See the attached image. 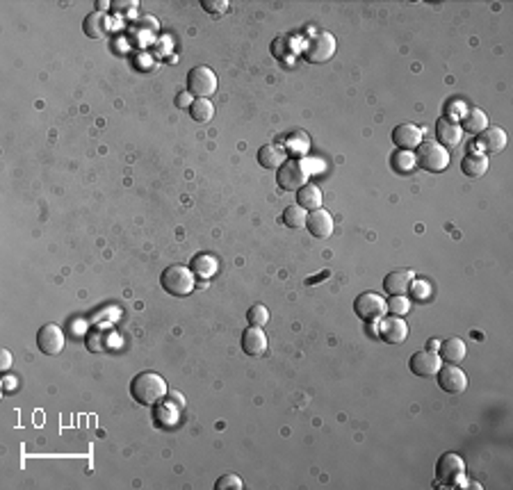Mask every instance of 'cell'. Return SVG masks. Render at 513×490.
Returning <instances> with one entry per match:
<instances>
[{"mask_svg":"<svg viewBox=\"0 0 513 490\" xmlns=\"http://www.w3.org/2000/svg\"><path fill=\"white\" fill-rule=\"evenodd\" d=\"M169 393L167 388V381L160 377L158 372H140L135 374L133 381H130V395L133 399L142 406H156L160 404Z\"/></svg>","mask_w":513,"mask_h":490,"instance_id":"cell-1","label":"cell"},{"mask_svg":"<svg viewBox=\"0 0 513 490\" xmlns=\"http://www.w3.org/2000/svg\"><path fill=\"white\" fill-rule=\"evenodd\" d=\"M160 285L171 296H187L196 288L194 272L185 265H169L162 272V276H160Z\"/></svg>","mask_w":513,"mask_h":490,"instance_id":"cell-2","label":"cell"},{"mask_svg":"<svg viewBox=\"0 0 513 490\" xmlns=\"http://www.w3.org/2000/svg\"><path fill=\"white\" fill-rule=\"evenodd\" d=\"M416 160H418V167H422L429 173H440L449 167L447 149L440 147V144L433 140H422V144L418 147Z\"/></svg>","mask_w":513,"mask_h":490,"instance_id":"cell-3","label":"cell"},{"mask_svg":"<svg viewBox=\"0 0 513 490\" xmlns=\"http://www.w3.org/2000/svg\"><path fill=\"white\" fill-rule=\"evenodd\" d=\"M279 187L286 192H299L304 185H308V169L301 160H286L283 167L277 171Z\"/></svg>","mask_w":513,"mask_h":490,"instance_id":"cell-4","label":"cell"},{"mask_svg":"<svg viewBox=\"0 0 513 490\" xmlns=\"http://www.w3.org/2000/svg\"><path fill=\"white\" fill-rule=\"evenodd\" d=\"M463 474H465V461L458 454H454V451L442 454L438 458V463H436V479H438V484L442 486L461 484Z\"/></svg>","mask_w":513,"mask_h":490,"instance_id":"cell-5","label":"cell"},{"mask_svg":"<svg viewBox=\"0 0 513 490\" xmlns=\"http://www.w3.org/2000/svg\"><path fill=\"white\" fill-rule=\"evenodd\" d=\"M386 310H388L386 299L377 292H363L354 301V312L358 315V319L367 321V324H374L381 317H386Z\"/></svg>","mask_w":513,"mask_h":490,"instance_id":"cell-6","label":"cell"},{"mask_svg":"<svg viewBox=\"0 0 513 490\" xmlns=\"http://www.w3.org/2000/svg\"><path fill=\"white\" fill-rule=\"evenodd\" d=\"M187 91L196 98H210L217 91V75L208 66H194L187 73Z\"/></svg>","mask_w":513,"mask_h":490,"instance_id":"cell-7","label":"cell"},{"mask_svg":"<svg viewBox=\"0 0 513 490\" xmlns=\"http://www.w3.org/2000/svg\"><path fill=\"white\" fill-rule=\"evenodd\" d=\"M335 48H338L335 37L331 32H319L308 41V46H306L304 57L313 64H324L335 55Z\"/></svg>","mask_w":513,"mask_h":490,"instance_id":"cell-8","label":"cell"},{"mask_svg":"<svg viewBox=\"0 0 513 490\" xmlns=\"http://www.w3.org/2000/svg\"><path fill=\"white\" fill-rule=\"evenodd\" d=\"M64 344H66V335L57 324H44L39 331H37V347H39V351L46 356L62 354Z\"/></svg>","mask_w":513,"mask_h":490,"instance_id":"cell-9","label":"cell"},{"mask_svg":"<svg viewBox=\"0 0 513 490\" xmlns=\"http://www.w3.org/2000/svg\"><path fill=\"white\" fill-rule=\"evenodd\" d=\"M436 377H438L440 390H445L449 395H461L468 390V377H465V372L458 365H451V363L440 365Z\"/></svg>","mask_w":513,"mask_h":490,"instance_id":"cell-10","label":"cell"},{"mask_svg":"<svg viewBox=\"0 0 513 490\" xmlns=\"http://www.w3.org/2000/svg\"><path fill=\"white\" fill-rule=\"evenodd\" d=\"M507 142H509V137L500 126H488L484 133H479V140L472 144V151L495 156V153H502L507 149Z\"/></svg>","mask_w":513,"mask_h":490,"instance_id":"cell-11","label":"cell"},{"mask_svg":"<svg viewBox=\"0 0 513 490\" xmlns=\"http://www.w3.org/2000/svg\"><path fill=\"white\" fill-rule=\"evenodd\" d=\"M377 335L388 344H402L409 338V324L407 319H402L400 315H390V317H381L379 319V328Z\"/></svg>","mask_w":513,"mask_h":490,"instance_id":"cell-12","label":"cell"},{"mask_svg":"<svg viewBox=\"0 0 513 490\" xmlns=\"http://www.w3.org/2000/svg\"><path fill=\"white\" fill-rule=\"evenodd\" d=\"M440 356L438 351H431V349H425V351H418V354L411 356V372L416 374V377H422V379H429V377H436L440 370Z\"/></svg>","mask_w":513,"mask_h":490,"instance_id":"cell-13","label":"cell"},{"mask_svg":"<svg viewBox=\"0 0 513 490\" xmlns=\"http://www.w3.org/2000/svg\"><path fill=\"white\" fill-rule=\"evenodd\" d=\"M267 335L263 331V326H249L247 331L242 333V351L251 358H260L267 354Z\"/></svg>","mask_w":513,"mask_h":490,"instance_id":"cell-14","label":"cell"},{"mask_svg":"<svg viewBox=\"0 0 513 490\" xmlns=\"http://www.w3.org/2000/svg\"><path fill=\"white\" fill-rule=\"evenodd\" d=\"M422 130H420L416 124H400V126H395V130H393V142H395V147L397 149H402V151H413V149H418L420 144H422Z\"/></svg>","mask_w":513,"mask_h":490,"instance_id":"cell-15","label":"cell"},{"mask_svg":"<svg viewBox=\"0 0 513 490\" xmlns=\"http://www.w3.org/2000/svg\"><path fill=\"white\" fill-rule=\"evenodd\" d=\"M413 281H416V272H411V270H395V272L386 274L384 288H386V292L390 296H402V294H409Z\"/></svg>","mask_w":513,"mask_h":490,"instance_id":"cell-16","label":"cell"},{"mask_svg":"<svg viewBox=\"0 0 513 490\" xmlns=\"http://www.w3.org/2000/svg\"><path fill=\"white\" fill-rule=\"evenodd\" d=\"M436 135H438V144L445 149H451V147H458V144L463 142V128L456 124V121H451L447 117L438 119V124H436Z\"/></svg>","mask_w":513,"mask_h":490,"instance_id":"cell-17","label":"cell"},{"mask_svg":"<svg viewBox=\"0 0 513 490\" xmlns=\"http://www.w3.org/2000/svg\"><path fill=\"white\" fill-rule=\"evenodd\" d=\"M306 228L313 237H319V240H326L333 233V217L328 210H313L306 219Z\"/></svg>","mask_w":513,"mask_h":490,"instance_id":"cell-18","label":"cell"},{"mask_svg":"<svg viewBox=\"0 0 513 490\" xmlns=\"http://www.w3.org/2000/svg\"><path fill=\"white\" fill-rule=\"evenodd\" d=\"M465 354H468V347H465V342L461 338H447V340H442L440 347H438L440 361L451 363V365L461 363L465 358Z\"/></svg>","mask_w":513,"mask_h":490,"instance_id":"cell-19","label":"cell"},{"mask_svg":"<svg viewBox=\"0 0 513 490\" xmlns=\"http://www.w3.org/2000/svg\"><path fill=\"white\" fill-rule=\"evenodd\" d=\"M286 160H288L286 151L277 147V144H265V147L258 149V162L263 169H277L279 171Z\"/></svg>","mask_w":513,"mask_h":490,"instance_id":"cell-20","label":"cell"},{"mask_svg":"<svg viewBox=\"0 0 513 490\" xmlns=\"http://www.w3.org/2000/svg\"><path fill=\"white\" fill-rule=\"evenodd\" d=\"M463 133H470V135H479L484 133L488 128V117L484 110H479V107H470V110H465V114L461 117V124Z\"/></svg>","mask_w":513,"mask_h":490,"instance_id":"cell-21","label":"cell"},{"mask_svg":"<svg viewBox=\"0 0 513 490\" xmlns=\"http://www.w3.org/2000/svg\"><path fill=\"white\" fill-rule=\"evenodd\" d=\"M488 156L484 153H468L463 160H461V171L468 176V178H481L486 171H488Z\"/></svg>","mask_w":513,"mask_h":490,"instance_id":"cell-22","label":"cell"},{"mask_svg":"<svg viewBox=\"0 0 513 490\" xmlns=\"http://www.w3.org/2000/svg\"><path fill=\"white\" fill-rule=\"evenodd\" d=\"M390 167H393L395 173L400 176H411L413 171L418 169V160H416V153L413 151H402L397 149L393 153V158H390Z\"/></svg>","mask_w":513,"mask_h":490,"instance_id":"cell-23","label":"cell"},{"mask_svg":"<svg viewBox=\"0 0 513 490\" xmlns=\"http://www.w3.org/2000/svg\"><path fill=\"white\" fill-rule=\"evenodd\" d=\"M297 205H301L304 210H319L321 208V192L319 187H315L313 182L304 185L299 192H297Z\"/></svg>","mask_w":513,"mask_h":490,"instance_id":"cell-24","label":"cell"},{"mask_svg":"<svg viewBox=\"0 0 513 490\" xmlns=\"http://www.w3.org/2000/svg\"><path fill=\"white\" fill-rule=\"evenodd\" d=\"M82 28H85V35L89 39H101L107 30L105 12H89L85 17V23H82Z\"/></svg>","mask_w":513,"mask_h":490,"instance_id":"cell-25","label":"cell"},{"mask_svg":"<svg viewBox=\"0 0 513 490\" xmlns=\"http://www.w3.org/2000/svg\"><path fill=\"white\" fill-rule=\"evenodd\" d=\"M189 117H192L196 124H208L214 119V105L208 98H194V103L189 105Z\"/></svg>","mask_w":513,"mask_h":490,"instance_id":"cell-26","label":"cell"},{"mask_svg":"<svg viewBox=\"0 0 513 490\" xmlns=\"http://www.w3.org/2000/svg\"><path fill=\"white\" fill-rule=\"evenodd\" d=\"M306 219H308V210H304L301 205H288L283 210V224L288 228H306Z\"/></svg>","mask_w":513,"mask_h":490,"instance_id":"cell-27","label":"cell"},{"mask_svg":"<svg viewBox=\"0 0 513 490\" xmlns=\"http://www.w3.org/2000/svg\"><path fill=\"white\" fill-rule=\"evenodd\" d=\"M192 272L201 279H210L214 272H217V260L208 254H198L192 260Z\"/></svg>","mask_w":513,"mask_h":490,"instance_id":"cell-28","label":"cell"},{"mask_svg":"<svg viewBox=\"0 0 513 490\" xmlns=\"http://www.w3.org/2000/svg\"><path fill=\"white\" fill-rule=\"evenodd\" d=\"M247 321H249V326H265L267 321H270V310H267V305L263 303L251 305L247 312Z\"/></svg>","mask_w":513,"mask_h":490,"instance_id":"cell-29","label":"cell"},{"mask_svg":"<svg viewBox=\"0 0 513 490\" xmlns=\"http://www.w3.org/2000/svg\"><path fill=\"white\" fill-rule=\"evenodd\" d=\"M386 305H388V310H393L395 315H407V312L411 310V301L407 299V294H402V296H390L388 301H386Z\"/></svg>","mask_w":513,"mask_h":490,"instance_id":"cell-30","label":"cell"},{"mask_svg":"<svg viewBox=\"0 0 513 490\" xmlns=\"http://www.w3.org/2000/svg\"><path fill=\"white\" fill-rule=\"evenodd\" d=\"M242 488L244 484L237 474H224V477H219L217 484H214V490H242Z\"/></svg>","mask_w":513,"mask_h":490,"instance_id":"cell-31","label":"cell"},{"mask_svg":"<svg viewBox=\"0 0 513 490\" xmlns=\"http://www.w3.org/2000/svg\"><path fill=\"white\" fill-rule=\"evenodd\" d=\"M409 292H411L413 299H416V301H427V299L431 296V288H429L427 281H413Z\"/></svg>","mask_w":513,"mask_h":490,"instance_id":"cell-32","label":"cell"},{"mask_svg":"<svg viewBox=\"0 0 513 490\" xmlns=\"http://www.w3.org/2000/svg\"><path fill=\"white\" fill-rule=\"evenodd\" d=\"M201 7L210 14H224L228 10V3L226 0H203Z\"/></svg>","mask_w":513,"mask_h":490,"instance_id":"cell-33","label":"cell"},{"mask_svg":"<svg viewBox=\"0 0 513 490\" xmlns=\"http://www.w3.org/2000/svg\"><path fill=\"white\" fill-rule=\"evenodd\" d=\"M288 147H290V151L295 153V156H301V153L306 151V147H308V140H306V135H304V140L301 142H297V137L292 135L288 140Z\"/></svg>","mask_w":513,"mask_h":490,"instance_id":"cell-34","label":"cell"},{"mask_svg":"<svg viewBox=\"0 0 513 490\" xmlns=\"http://www.w3.org/2000/svg\"><path fill=\"white\" fill-rule=\"evenodd\" d=\"M167 399L178 406L180 411H185V397H183L180 393H176V390H169V393H167Z\"/></svg>","mask_w":513,"mask_h":490,"instance_id":"cell-35","label":"cell"},{"mask_svg":"<svg viewBox=\"0 0 513 490\" xmlns=\"http://www.w3.org/2000/svg\"><path fill=\"white\" fill-rule=\"evenodd\" d=\"M192 103H194V96L189 94V91H180V94L176 96V105L178 107H189Z\"/></svg>","mask_w":513,"mask_h":490,"instance_id":"cell-36","label":"cell"},{"mask_svg":"<svg viewBox=\"0 0 513 490\" xmlns=\"http://www.w3.org/2000/svg\"><path fill=\"white\" fill-rule=\"evenodd\" d=\"M12 367V354L7 349H3V354H0V370L7 372Z\"/></svg>","mask_w":513,"mask_h":490,"instance_id":"cell-37","label":"cell"},{"mask_svg":"<svg viewBox=\"0 0 513 490\" xmlns=\"http://www.w3.org/2000/svg\"><path fill=\"white\" fill-rule=\"evenodd\" d=\"M112 7H114V10H119V12H126L128 7H137V3H112Z\"/></svg>","mask_w":513,"mask_h":490,"instance_id":"cell-38","label":"cell"},{"mask_svg":"<svg viewBox=\"0 0 513 490\" xmlns=\"http://www.w3.org/2000/svg\"><path fill=\"white\" fill-rule=\"evenodd\" d=\"M3 390H5L7 395H10L12 390H14V381H12V379H5V381H3Z\"/></svg>","mask_w":513,"mask_h":490,"instance_id":"cell-39","label":"cell"},{"mask_svg":"<svg viewBox=\"0 0 513 490\" xmlns=\"http://www.w3.org/2000/svg\"><path fill=\"white\" fill-rule=\"evenodd\" d=\"M438 347H440V340H429L427 344V349H431V351H438Z\"/></svg>","mask_w":513,"mask_h":490,"instance_id":"cell-40","label":"cell"}]
</instances>
